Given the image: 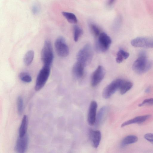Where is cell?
<instances>
[{
	"label": "cell",
	"instance_id": "cell-1",
	"mask_svg": "<svg viewBox=\"0 0 153 153\" xmlns=\"http://www.w3.org/2000/svg\"><path fill=\"white\" fill-rule=\"evenodd\" d=\"M152 65V62L148 59L146 53L144 51H140L138 57L134 62L132 68L136 73L141 74L149 70Z\"/></svg>",
	"mask_w": 153,
	"mask_h": 153
},
{
	"label": "cell",
	"instance_id": "cell-2",
	"mask_svg": "<svg viewBox=\"0 0 153 153\" xmlns=\"http://www.w3.org/2000/svg\"><path fill=\"white\" fill-rule=\"evenodd\" d=\"M93 55V51L91 45L87 44L78 51L76 55L77 61L84 67L91 62Z\"/></svg>",
	"mask_w": 153,
	"mask_h": 153
},
{
	"label": "cell",
	"instance_id": "cell-3",
	"mask_svg": "<svg viewBox=\"0 0 153 153\" xmlns=\"http://www.w3.org/2000/svg\"><path fill=\"white\" fill-rule=\"evenodd\" d=\"M41 59L43 65L51 66L54 59V54L52 44L49 40L45 42L41 51Z\"/></svg>",
	"mask_w": 153,
	"mask_h": 153
},
{
	"label": "cell",
	"instance_id": "cell-4",
	"mask_svg": "<svg viewBox=\"0 0 153 153\" xmlns=\"http://www.w3.org/2000/svg\"><path fill=\"white\" fill-rule=\"evenodd\" d=\"M51 66L43 65L39 72L36 79L35 89L38 91L41 89L46 84L49 77Z\"/></svg>",
	"mask_w": 153,
	"mask_h": 153
},
{
	"label": "cell",
	"instance_id": "cell-5",
	"mask_svg": "<svg viewBox=\"0 0 153 153\" xmlns=\"http://www.w3.org/2000/svg\"><path fill=\"white\" fill-rule=\"evenodd\" d=\"M111 42V38L106 33L104 32L101 33L96 42V49L99 52L106 51L108 49Z\"/></svg>",
	"mask_w": 153,
	"mask_h": 153
},
{
	"label": "cell",
	"instance_id": "cell-6",
	"mask_svg": "<svg viewBox=\"0 0 153 153\" xmlns=\"http://www.w3.org/2000/svg\"><path fill=\"white\" fill-rule=\"evenodd\" d=\"M54 47L58 55L61 57L67 56L69 53V49L65 39L62 36L58 37L54 42Z\"/></svg>",
	"mask_w": 153,
	"mask_h": 153
},
{
	"label": "cell",
	"instance_id": "cell-7",
	"mask_svg": "<svg viewBox=\"0 0 153 153\" xmlns=\"http://www.w3.org/2000/svg\"><path fill=\"white\" fill-rule=\"evenodd\" d=\"M123 79H117L113 80L104 89L102 96L104 98H109L116 91L119 89Z\"/></svg>",
	"mask_w": 153,
	"mask_h": 153
},
{
	"label": "cell",
	"instance_id": "cell-8",
	"mask_svg": "<svg viewBox=\"0 0 153 153\" xmlns=\"http://www.w3.org/2000/svg\"><path fill=\"white\" fill-rule=\"evenodd\" d=\"M105 74V70L102 66L99 65L93 73L91 84L93 87L97 86L103 79Z\"/></svg>",
	"mask_w": 153,
	"mask_h": 153
},
{
	"label": "cell",
	"instance_id": "cell-9",
	"mask_svg": "<svg viewBox=\"0 0 153 153\" xmlns=\"http://www.w3.org/2000/svg\"><path fill=\"white\" fill-rule=\"evenodd\" d=\"M131 44L136 47L153 48V38L138 37L132 39Z\"/></svg>",
	"mask_w": 153,
	"mask_h": 153
},
{
	"label": "cell",
	"instance_id": "cell-10",
	"mask_svg": "<svg viewBox=\"0 0 153 153\" xmlns=\"http://www.w3.org/2000/svg\"><path fill=\"white\" fill-rule=\"evenodd\" d=\"M28 143V137L26 134L22 137L19 136L16 142L15 149L17 152H25L27 148Z\"/></svg>",
	"mask_w": 153,
	"mask_h": 153
},
{
	"label": "cell",
	"instance_id": "cell-11",
	"mask_svg": "<svg viewBox=\"0 0 153 153\" xmlns=\"http://www.w3.org/2000/svg\"><path fill=\"white\" fill-rule=\"evenodd\" d=\"M97 104L96 102L92 101L90 103L88 114V122L90 126L94 125L95 123Z\"/></svg>",
	"mask_w": 153,
	"mask_h": 153
},
{
	"label": "cell",
	"instance_id": "cell-12",
	"mask_svg": "<svg viewBox=\"0 0 153 153\" xmlns=\"http://www.w3.org/2000/svg\"><path fill=\"white\" fill-rule=\"evenodd\" d=\"M90 137L93 146L96 149L97 148L101 140L100 131L98 130H91L90 132Z\"/></svg>",
	"mask_w": 153,
	"mask_h": 153
},
{
	"label": "cell",
	"instance_id": "cell-13",
	"mask_svg": "<svg viewBox=\"0 0 153 153\" xmlns=\"http://www.w3.org/2000/svg\"><path fill=\"white\" fill-rule=\"evenodd\" d=\"M84 67L81 63L78 61L74 64L72 71L75 78L76 79H80L82 77L84 74Z\"/></svg>",
	"mask_w": 153,
	"mask_h": 153
},
{
	"label": "cell",
	"instance_id": "cell-14",
	"mask_svg": "<svg viewBox=\"0 0 153 153\" xmlns=\"http://www.w3.org/2000/svg\"><path fill=\"white\" fill-rule=\"evenodd\" d=\"M151 117L150 114L138 116L124 122L122 124L121 127H123L134 123L141 124L149 118Z\"/></svg>",
	"mask_w": 153,
	"mask_h": 153
},
{
	"label": "cell",
	"instance_id": "cell-15",
	"mask_svg": "<svg viewBox=\"0 0 153 153\" xmlns=\"http://www.w3.org/2000/svg\"><path fill=\"white\" fill-rule=\"evenodd\" d=\"M107 111V107L104 106L101 108L99 110L97 115L96 116L95 124L98 126L103 122L106 114Z\"/></svg>",
	"mask_w": 153,
	"mask_h": 153
},
{
	"label": "cell",
	"instance_id": "cell-16",
	"mask_svg": "<svg viewBox=\"0 0 153 153\" xmlns=\"http://www.w3.org/2000/svg\"><path fill=\"white\" fill-rule=\"evenodd\" d=\"M28 120L26 115L24 116L19 130V136L22 137L26 134Z\"/></svg>",
	"mask_w": 153,
	"mask_h": 153
},
{
	"label": "cell",
	"instance_id": "cell-17",
	"mask_svg": "<svg viewBox=\"0 0 153 153\" xmlns=\"http://www.w3.org/2000/svg\"><path fill=\"white\" fill-rule=\"evenodd\" d=\"M133 85L131 82L123 79L119 88L120 93L124 94L132 88Z\"/></svg>",
	"mask_w": 153,
	"mask_h": 153
},
{
	"label": "cell",
	"instance_id": "cell-18",
	"mask_svg": "<svg viewBox=\"0 0 153 153\" xmlns=\"http://www.w3.org/2000/svg\"><path fill=\"white\" fill-rule=\"evenodd\" d=\"M138 137L135 135H131L125 137L122 140L121 146L124 147L128 145L136 143L138 140Z\"/></svg>",
	"mask_w": 153,
	"mask_h": 153
},
{
	"label": "cell",
	"instance_id": "cell-19",
	"mask_svg": "<svg viewBox=\"0 0 153 153\" xmlns=\"http://www.w3.org/2000/svg\"><path fill=\"white\" fill-rule=\"evenodd\" d=\"M129 55L128 52L121 49H120L117 53L116 62L118 63L122 62L124 59H127Z\"/></svg>",
	"mask_w": 153,
	"mask_h": 153
},
{
	"label": "cell",
	"instance_id": "cell-20",
	"mask_svg": "<svg viewBox=\"0 0 153 153\" xmlns=\"http://www.w3.org/2000/svg\"><path fill=\"white\" fill-rule=\"evenodd\" d=\"M34 56V52L33 50L28 51L25 54L23 61L25 64L27 66L29 65L32 62Z\"/></svg>",
	"mask_w": 153,
	"mask_h": 153
},
{
	"label": "cell",
	"instance_id": "cell-21",
	"mask_svg": "<svg viewBox=\"0 0 153 153\" xmlns=\"http://www.w3.org/2000/svg\"><path fill=\"white\" fill-rule=\"evenodd\" d=\"M62 14L69 23L75 24L77 22V18L74 14L70 12L63 11L62 12Z\"/></svg>",
	"mask_w": 153,
	"mask_h": 153
},
{
	"label": "cell",
	"instance_id": "cell-22",
	"mask_svg": "<svg viewBox=\"0 0 153 153\" xmlns=\"http://www.w3.org/2000/svg\"><path fill=\"white\" fill-rule=\"evenodd\" d=\"M83 33L82 29L79 26L75 25L73 27L74 39L75 42H77L79 37Z\"/></svg>",
	"mask_w": 153,
	"mask_h": 153
},
{
	"label": "cell",
	"instance_id": "cell-23",
	"mask_svg": "<svg viewBox=\"0 0 153 153\" xmlns=\"http://www.w3.org/2000/svg\"><path fill=\"white\" fill-rule=\"evenodd\" d=\"M89 26L92 34L95 37L98 36L101 33L99 27L95 23L91 22H89Z\"/></svg>",
	"mask_w": 153,
	"mask_h": 153
},
{
	"label": "cell",
	"instance_id": "cell-24",
	"mask_svg": "<svg viewBox=\"0 0 153 153\" xmlns=\"http://www.w3.org/2000/svg\"><path fill=\"white\" fill-rule=\"evenodd\" d=\"M19 77L21 81L26 83L30 82L32 80L30 74L25 72H21L19 75Z\"/></svg>",
	"mask_w": 153,
	"mask_h": 153
},
{
	"label": "cell",
	"instance_id": "cell-25",
	"mask_svg": "<svg viewBox=\"0 0 153 153\" xmlns=\"http://www.w3.org/2000/svg\"><path fill=\"white\" fill-rule=\"evenodd\" d=\"M17 105L18 113L19 114L21 115L23 110V101L21 96H19L17 98Z\"/></svg>",
	"mask_w": 153,
	"mask_h": 153
},
{
	"label": "cell",
	"instance_id": "cell-26",
	"mask_svg": "<svg viewBox=\"0 0 153 153\" xmlns=\"http://www.w3.org/2000/svg\"><path fill=\"white\" fill-rule=\"evenodd\" d=\"M145 105H153V98L147 99L144 100L141 103L138 105V106L141 107Z\"/></svg>",
	"mask_w": 153,
	"mask_h": 153
},
{
	"label": "cell",
	"instance_id": "cell-27",
	"mask_svg": "<svg viewBox=\"0 0 153 153\" xmlns=\"http://www.w3.org/2000/svg\"><path fill=\"white\" fill-rule=\"evenodd\" d=\"M144 137L145 139L153 144V133H148L144 135Z\"/></svg>",
	"mask_w": 153,
	"mask_h": 153
},
{
	"label": "cell",
	"instance_id": "cell-28",
	"mask_svg": "<svg viewBox=\"0 0 153 153\" xmlns=\"http://www.w3.org/2000/svg\"><path fill=\"white\" fill-rule=\"evenodd\" d=\"M40 10L39 7L37 4L33 5L32 8V11L34 14H36L39 13Z\"/></svg>",
	"mask_w": 153,
	"mask_h": 153
},
{
	"label": "cell",
	"instance_id": "cell-29",
	"mask_svg": "<svg viewBox=\"0 0 153 153\" xmlns=\"http://www.w3.org/2000/svg\"><path fill=\"white\" fill-rule=\"evenodd\" d=\"M115 0H108L107 2L108 4V5H111L113 4Z\"/></svg>",
	"mask_w": 153,
	"mask_h": 153
},
{
	"label": "cell",
	"instance_id": "cell-30",
	"mask_svg": "<svg viewBox=\"0 0 153 153\" xmlns=\"http://www.w3.org/2000/svg\"><path fill=\"white\" fill-rule=\"evenodd\" d=\"M151 91V88L149 87H148L145 90V92L146 93H149Z\"/></svg>",
	"mask_w": 153,
	"mask_h": 153
}]
</instances>
